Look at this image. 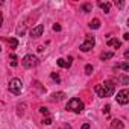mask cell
I'll use <instances>...</instances> for the list:
<instances>
[{"label":"cell","mask_w":129,"mask_h":129,"mask_svg":"<svg viewBox=\"0 0 129 129\" xmlns=\"http://www.w3.org/2000/svg\"><path fill=\"white\" fill-rule=\"evenodd\" d=\"M81 9H82L85 14H87V12H91V5H90V3H85V5L81 6Z\"/></svg>","instance_id":"obj_17"},{"label":"cell","mask_w":129,"mask_h":129,"mask_svg":"<svg viewBox=\"0 0 129 129\" xmlns=\"http://www.w3.org/2000/svg\"><path fill=\"white\" fill-rule=\"evenodd\" d=\"M84 108H85L84 106V102L81 99H78V97L70 99L69 103H67V111H72V112H76V114H81L84 111Z\"/></svg>","instance_id":"obj_2"},{"label":"cell","mask_w":129,"mask_h":129,"mask_svg":"<svg viewBox=\"0 0 129 129\" xmlns=\"http://www.w3.org/2000/svg\"><path fill=\"white\" fill-rule=\"evenodd\" d=\"M99 6L105 11V14H108L109 12V9H111V5L109 3H103V2H99Z\"/></svg>","instance_id":"obj_16"},{"label":"cell","mask_w":129,"mask_h":129,"mask_svg":"<svg viewBox=\"0 0 129 129\" xmlns=\"http://www.w3.org/2000/svg\"><path fill=\"white\" fill-rule=\"evenodd\" d=\"M0 52H2V47H0Z\"/></svg>","instance_id":"obj_30"},{"label":"cell","mask_w":129,"mask_h":129,"mask_svg":"<svg viewBox=\"0 0 129 129\" xmlns=\"http://www.w3.org/2000/svg\"><path fill=\"white\" fill-rule=\"evenodd\" d=\"M50 78H52L55 82H58V84L61 82V78H59V75H58V73H52V75H50Z\"/></svg>","instance_id":"obj_19"},{"label":"cell","mask_w":129,"mask_h":129,"mask_svg":"<svg viewBox=\"0 0 129 129\" xmlns=\"http://www.w3.org/2000/svg\"><path fill=\"white\" fill-rule=\"evenodd\" d=\"M56 62H58V66H59V67H62V69H70V67H72V58H70V56H69V59H67V61L61 58V59H58Z\"/></svg>","instance_id":"obj_8"},{"label":"cell","mask_w":129,"mask_h":129,"mask_svg":"<svg viewBox=\"0 0 129 129\" xmlns=\"http://www.w3.org/2000/svg\"><path fill=\"white\" fill-rule=\"evenodd\" d=\"M3 24V15H2V12H0V26Z\"/></svg>","instance_id":"obj_27"},{"label":"cell","mask_w":129,"mask_h":129,"mask_svg":"<svg viewBox=\"0 0 129 129\" xmlns=\"http://www.w3.org/2000/svg\"><path fill=\"white\" fill-rule=\"evenodd\" d=\"M21 64H23L24 69H32V67L38 66V58H37L35 55H26V56L23 58Z\"/></svg>","instance_id":"obj_4"},{"label":"cell","mask_w":129,"mask_h":129,"mask_svg":"<svg viewBox=\"0 0 129 129\" xmlns=\"http://www.w3.org/2000/svg\"><path fill=\"white\" fill-rule=\"evenodd\" d=\"M112 56H114L112 52H103V53H100V59H102V61H105V59H111Z\"/></svg>","instance_id":"obj_15"},{"label":"cell","mask_w":129,"mask_h":129,"mask_svg":"<svg viewBox=\"0 0 129 129\" xmlns=\"http://www.w3.org/2000/svg\"><path fill=\"white\" fill-rule=\"evenodd\" d=\"M64 97H66V94H64L62 91H59V93H53V94H52V100H53V102H59V100H62Z\"/></svg>","instance_id":"obj_10"},{"label":"cell","mask_w":129,"mask_h":129,"mask_svg":"<svg viewBox=\"0 0 129 129\" xmlns=\"http://www.w3.org/2000/svg\"><path fill=\"white\" fill-rule=\"evenodd\" d=\"M43 32H44V26L43 24H37L34 29H30V37L32 38H38V37L43 35Z\"/></svg>","instance_id":"obj_7"},{"label":"cell","mask_w":129,"mask_h":129,"mask_svg":"<svg viewBox=\"0 0 129 129\" xmlns=\"http://www.w3.org/2000/svg\"><path fill=\"white\" fill-rule=\"evenodd\" d=\"M109 129H124V124H123L121 120L114 118V120L111 121V124H109Z\"/></svg>","instance_id":"obj_9"},{"label":"cell","mask_w":129,"mask_h":129,"mask_svg":"<svg viewBox=\"0 0 129 129\" xmlns=\"http://www.w3.org/2000/svg\"><path fill=\"white\" fill-rule=\"evenodd\" d=\"M17 64H18L17 61H12V62H11V66H12V67H17Z\"/></svg>","instance_id":"obj_29"},{"label":"cell","mask_w":129,"mask_h":129,"mask_svg":"<svg viewBox=\"0 0 129 129\" xmlns=\"http://www.w3.org/2000/svg\"><path fill=\"white\" fill-rule=\"evenodd\" d=\"M109 109H111V106H109V105H106V106L103 108V114H105V115H108V114H109Z\"/></svg>","instance_id":"obj_23"},{"label":"cell","mask_w":129,"mask_h":129,"mask_svg":"<svg viewBox=\"0 0 129 129\" xmlns=\"http://www.w3.org/2000/svg\"><path fill=\"white\" fill-rule=\"evenodd\" d=\"M90 27H91V29H99V27H100V20H99V18L91 20V21H90Z\"/></svg>","instance_id":"obj_13"},{"label":"cell","mask_w":129,"mask_h":129,"mask_svg":"<svg viewBox=\"0 0 129 129\" xmlns=\"http://www.w3.org/2000/svg\"><path fill=\"white\" fill-rule=\"evenodd\" d=\"M85 73L87 75H91L93 73V66H91V64H87V66H85Z\"/></svg>","instance_id":"obj_20"},{"label":"cell","mask_w":129,"mask_h":129,"mask_svg":"<svg viewBox=\"0 0 129 129\" xmlns=\"http://www.w3.org/2000/svg\"><path fill=\"white\" fill-rule=\"evenodd\" d=\"M40 112L44 114V115H49V109H47L46 106H41V108H40Z\"/></svg>","instance_id":"obj_22"},{"label":"cell","mask_w":129,"mask_h":129,"mask_svg":"<svg viewBox=\"0 0 129 129\" xmlns=\"http://www.w3.org/2000/svg\"><path fill=\"white\" fill-rule=\"evenodd\" d=\"M61 129H72V127H70L69 124H62V126H61Z\"/></svg>","instance_id":"obj_26"},{"label":"cell","mask_w":129,"mask_h":129,"mask_svg":"<svg viewBox=\"0 0 129 129\" xmlns=\"http://www.w3.org/2000/svg\"><path fill=\"white\" fill-rule=\"evenodd\" d=\"M82 129H90V124H88V123H85V124L82 126Z\"/></svg>","instance_id":"obj_28"},{"label":"cell","mask_w":129,"mask_h":129,"mask_svg":"<svg viewBox=\"0 0 129 129\" xmlns=\"http://www.w3.org/2000/svg\"><path fill=\"white\" fill-rule=\"evenodd\" d=\"M108 46H112V47L118 49V47L121 46V43H120L118 40H115V38H108Z\"/></svg>","instance_id":"obj_12"},{"label":"cell","mask_w":129,"mask_h":129,"mask_svg":"<svg viewBox=\"0 0 129 129\" xmlns=\"http://www.w3.org/2000/svg\"><path fill=\"white\" fill-rule=\"evenodd\" d=\"M8 88H9V91H11L12 94H20V93H21V90H23V84H21V81H20V79L14 78V79H11V82H9Z\"/></svg>","instance_id":"obj_3"},{"label":"cell","mask_w":129,"mask_h":129,"mask_svg":"<svg viewBox=\"0 0 129 129\" xmlns=\"http://www.w3.org/2000/svg\"><path fill=\"white\" fill-rule=\"evenodd\" d=\"M26 26H27V24H26V20H24V21H23V23H21V24H20V26L17 27V35H18V37H21V35H24V30H26Z\"/></svg>","instance_id":"obj_11"},{"label":"cell","mask_w":129,"mask_h":129,"mask_svg":"<svg viewBox=\"0 0 129 129\" xmlns=\"http://www.w3.org/2000/svg\"><path fill=\"white\" fill-rule=\"evenodd\" d=\"M114 90H115V85L111 81H106L105 84L94 87V91H96V94L99 97H109V96L114 94Z\"/></svg>","instance_id":"obj_1"},{"label":"cell","mask_w":129,"mask_h":129,"mask_svg":"<svg viewBox=\"0 0 129 129\" xmlns=\"http://www.w3.org/2000/svg\"><path fill=\"white\" fill-rule=\"evenodd\" d=\"M115 69H123L124 72H129V64L127 62H123V64H120V66H117Z\"/></svg>","instance_id":"obj_18"},{"label":"cell","mask_w":129,"mask_h":129,"mask_svg":"<svg viewBox=\"0 0 129 129\" xmlns=\"http://www.w3.org/2000/svg\"><path fill=\"white\" fill-rule=\"evenodd\" d=\"M8 44H9L11 49H17V46H18V40H17V38H9V40H8Z\"/></svg>","instance_id":"obj_14"},{"label":"cell","mask_w":129,"mask_h":129,"mask_svg":"<svg viewBox=\"0 0 129 129\" xmlns=\"http://www.w3.org/2000/svg\"><path fill=\"white\" fill-rule=\"evenodd\" d=\"M53 30H55V32H59V30H61V26H59L58 23H56V24H53Z\"/></svg>","instance_id":"obj_24"},{"label":"cell","mask_w":129,"mask_h":129,"mask_svg":"<svg viewBox=\"0 0 129 129\" xmlns=\"http://www.w3.org/2000/svg\"><path fill=\"white\" fill-rule=\"evenodd\" d=\"M52 121H53V118H52L50 115H47V117L43 120V123H44V124H47V126H49V124H52Z\"/></svg>","instance_id":"obj_21"},{"label":"cell","mask_w":129,"mask_h":129,"mask_svg":"<svg viewBox=\"0 0 129 129\" xmlns=\"http://www.w3.org/2000/svg\"><path fill=\"white\" fill-rule=\"evenodd\" d=\"M117 102L120 103V105H127V102H129V90L127 88H123L121 91H118L117 93Z\"/></svg>","instance_id":"obj_6"},{"label":"cell","mask_w":129,"mask_h":129,"mask_svg":"<svg viewBox=\"0 0 129 129\" xmlns=\"http://www.w3.org/2000/svg\"><path fill=\"white\" fill-rule=\"evenodd\" d=\"M115 6H118V8H123V6H124V3H123V2H115Z\"/></svg>","instance_id":"obj_25"},{"label":"cell","mask_w":129,"mask_h":129,"mask_svg":"<svg viewBox=\"0 0 129 129\" xmlns=\"http://www.w3.org/2000/svg\"><path fill=\"white\" fill-rule=\"evenodd\" d=\"M94 43H96L94 37H91V35H87V37H85V41L81 44V50H82V52H90V50L94 47Z\"/></svg>","instance_id":"obj_5"}]
</instances>
